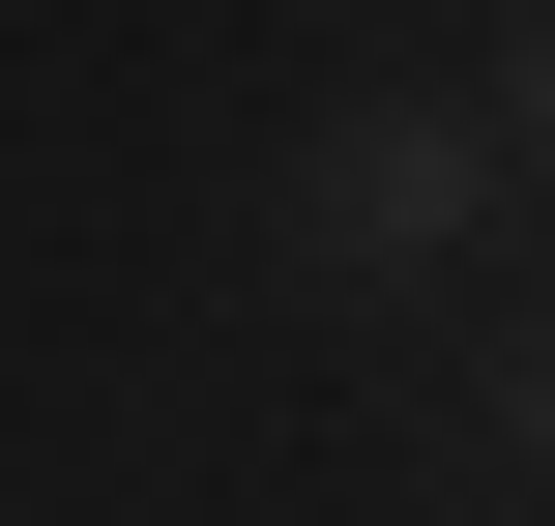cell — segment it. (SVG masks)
<instances>
[{
  "instance_id": "cell-1",
  "label": "cell",
  "mask_w": 555,
  "mask_h": 526,
  "mask_svg": "<svg viewBox=\"0 0 555 526\" xmlns=\"http://www.w3.org/2000/svg\"><path fill=\"white\" fill-rule=\"evenodd\" d=\"M498 234H527V176H498L468 88H351V117L293 146V205H263L293 293H439V264H498Z\"/></svg>"
},
{
  "instance_id": "cell-3",
  "label": "cell",
  "mask_w": 555,
  "mask_h": 526,
  "mask_svg": "<svg viewBox=\"0 0 555 526\" xmlns=\"http://www.w3.org/2000/svg\"><path fill=\"white\" fill-rule=\"evenodd\" d=\"M498 469H527V498H555V322H527V351H498Z\"/></svg>"
},
{
  "instance_id": "cell-2",
  "label": "cell",
  "mask_w": 555,
  "mask_h": 526,
  "mask_svg": "<svg viewBox=\"0 0 555 526\" xmlns=\"http://www.w3.org/2000/svg\"><path fill=\"white\" fill-rule=\"evenodd\" d=\"M468 117H498V176H527V205H555V0H527V29H498V88H468Z\"/></svg>"
}]
</instances>
